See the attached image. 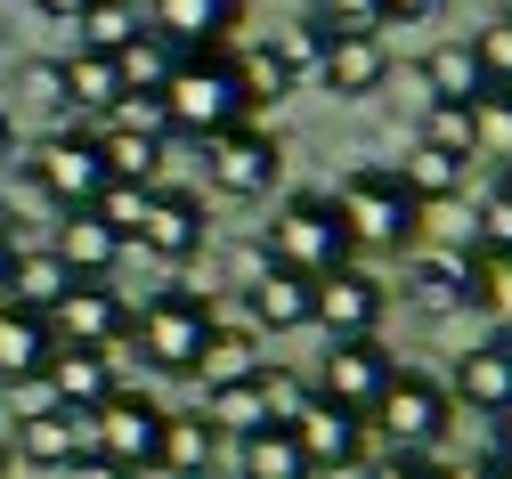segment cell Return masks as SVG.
<instances>
[{"label": "cell", "instance_id": "obj_1", "mask_svg": "<svg viewBox=\"0 0 512 479\" xmlns=\"http://www.w3.org/2000/svg\"><path fill=\"white\" fill-rule=\"evenodd\" d=\"M163 122H171V139H220V130L252 122L244 106V82H236V49H196V57H179L171 65V82H163Z\"/></svg>", "mask_w": 512, "mask_h": 479}, {"label": "cell", "instance_id": "obj_2", "mask_svg": "<svg viewBox=\"0 0 512 479\" xmlns=\"http://www.w3.org/2000/svg\"><path fill=\"white\" fill-rule=\"evenodd\" d=\"M25 155V187L49 203L57 220L66 212H98V195L114 187L106 179V155H98V130H82V122H49L33 147H17Z\"/></svg>", "mask_w": 512, "mask_h": 479}, {"label": "cell", "instance_id": "obj_3", "mask_svg": "<svg viewBox=\"0 0 512 479\" xmlns=\"http://www.w3.org/2000/svg\"><path fill=\"white\" fill-rule=\"evenodd\" d=\"M269 260L293 268V277H309V285L358 260V244H350V228H342V212H334V195H326V187H293V195H277Z\"/></svg>", "mask_w": 512, "mask_h": 479}, {"label": "cell", "instance_id": "obj_4", "mask_svg": "<svg viewBox=\"0 0 512 479\" xmlns=\"http://www.w3.org/2000/svg\"><path fill=\"white\" fill-rule=\"evenodd\" d=\"M334 212H342L350 244H374V252H415V236H423V212L407 203V187L382 163H366V171H350L334 187Z\"/></svg>", "mask_w": 512, "mask_h": 479}, {"label": "cell", "instance_id": "obj_5", "mask_svg": "<svg viewBox=\"0 0 512 479\" xmlns=\"http://www.w3.org/2000/svg\"><path fill=\"white\" fill-rule=\"evenodd\" d=\"M366 423L382 431V455H439L447 423H456V398H447V382H431V374H391V390L374 398Z\"/></svg>", "mask_w": 512, "mask_h": 479}, {"label": "cell", "instance_id": "obj_6", "mask_svg": "<svg viewBox=\"0 0 512 479\" xmlns=\"http://www.w3.org/2000/svg\"><path fill=\"white\" fill-rule=\"evenodd\" d=\"M204 333H212V293L171 285V293H155L147 309H131V341H139V358H147L155 374H196Z\"/></svg>", "mask_w": 512, "mask_h": 479}, {"label": "cell", "instance_id": "obj_7", "mask_svg": "<svg viewBox=\"0 0 512 479\" xmlns=\"http://www.w3.org/2000/svg\"><path fill=\"white\" fill-rule=\"evenodd\" d=\"M204 187L228 195V203H269V195L285 187V147H277V130L236 122V130H220V139H204Z\"/></svg>", "mask_w": 512, "mask_h": 479}, {"label": "cell", "instance_id": "obj_8", "mask_svg": "<svg viewBox=\"0 0 512 479\" xmlns=\"http://www.w3.org/2000/svg\"><path fill=\"white\" fill-rule=\"evenodd\" d=\"M163 415L171 406H155L147 390H131V382H114V398L90 415V455L98 463H114V471H155V439H163Z\"/></svg>", "mask_w": 512, "mask_h": 479}, {"label": "cell", "instance_id": "obj_9", "mask_svg": "<svg viewBox=\"0 0 512 479\" xmlns=\"http://www.w3.org/2000/svg\"><path fill=\"white\" fill-rule=\"evenodd\" d=\"M204 236H212V228H204V195H196V187H163V179L139 187V212H131V244H139V252H155V260L179 268V260L204 252Z\"/></svg>", "mask_w": 512, "mask_h": 479}, {"label": "cell", "instance_id": "obj_10", "mask_svg": "<svg viewBox=\"0 0 512 479\" xmlns=\"http://www.w3.org/2000/svg\"><path fill=\"white\" fill-rule=\"evenodd\" d=\"M391 374H399V358L382 350V333H358V341H334V350H326V366H317V398L366 423L374 398L391 390Z\"/></svg>", "mask_w": 512, "mask_h": 479}, {"label": "cell", "instance_id": "obj_11", "mask_svg": "<svg viewBox=\"0 0 512 479\" xmlns=\"http://www.w3.org/2000/svg\"><path fill=\"white\" fill-rule=\"evenodd\" d=\"M472 285H480V252H464V244H415L399 268V301L423 317L472 309Z\"/></svg>", "mask_w": 512, "mask_h": 479}, {"label": "cell", "instance_id": "obj_12", "mask_svg": "<svg viewBox=\"0 0 512 479\" xmlns=\"http://www.w3.org/2000/svg\"><path fill=\"white\" fill-rule=\"evenodd\" d=\"M293 447H301V463H309V479L326 471V479H342V471H366V423L358 415H342V406H326V398H301L293 406Z\"/></svg>", "mask_w": 512, "mask_h": 479}, {"label": "cell", "instance_id": "obj_13", "mask_svg": "<svg viewBox=\"0 0 512 479\" xmlns=\"http://www.w3.org/2000/svg\"><path fill=\"white\" fill-rule=\"evenodd\" d=\"M382 309H391V285L374 277V268H334V277H317V309H309V325H326L334 341H358V333H374L382 325Z\"/></svg>", "mask_w": 512, "mask_h": 479}, {"label": "cell", "instance_id": "obj_14", "mask_svg": "<svg viewBox=\"0 0 512 479\" xmlns=\"http://www.w3.org/2000/svg\"><path fill=\"white\" fill-rule=\"evenodd\" d=\"M147 33H163L179 57H196V49H228L244 33V0H147Z\"/></svg>", "mask_w": 512, "mask_h": 479}, {"label": "cell", "instance_id": "obj_15", "mask_svg": "<svg viewBox=\"0 0 512 479\" xmlns=\"http://www.w3.org/2000/svg\"><path fill=\"white\" fill-rule=\"evenodd\" d=\"M49 325H57V350H114V341H131V301L98 277H82Z\"/></svg>", "mask_w": 512, "mask_h": 479}, {"label": "cell", "instance_id": "obj_16", "mask_svg": "<svg viewBox=\"0 0 512 479\" xmlns=\"http://www.w3.org/2000/svg\"><path fill=\"white\" fill-rule=\"evenodd\" d=\"M382 82H391V49H382V33H326V57H317V90L326 98H374Z\"/></svg>", "mask_w": 512, "mask_h": 479}, {"label": "cell", "instance_id": "obj_17", "mask_svg": "<svg viewBox=\"0 0 512 479\" xmlns=\"http://www.w3.org/2000/svg\"><path fill=\"white\" fill-rule=\"evenodd\" d=\"M309 309H317V285L309 277H293V268H277V260L252 268V285H244V325L252 333H301Z\"/></svg>", "mask_w": 512, "mask_h": 479}, {"label": "cell", "instance_id": "obj_18", "mask_svg": "<svg viewBox=\"0 0 512 479\" xmlns=\"http://www.w3.org/2000/svg\"><path fill=\"white\" fill-rule=\"evenodd\" d=\"M447 398H464L472 415H488V423H504L512 415V341H472V350L456 358V382H447Z\"/></svg>", "mask_w": 512, "mask_h": 479}, {"label": "cell", "instance_id": "obj_19", "mask_svg": "<svg viewBox=\"0 0 512 479\" xmlns=\"http://www.w3.org/2000/svg\"><path fill=\"white\" fill-rule=\"evenodd\" d=\"M25 463H41V471H66V463H82L90 455V415H74V406H49V415H33V423H17V439H9Z\"/></svg>", "mask_w": 512, "mask_h": 479}, {"label": "cell", "instance_id": "obj_20", "mask_svg": "<svg viewBox=\"0 0 512 479\" xmlns=\"http://www.w3.org/2000/svg\"><path fill=\"white\" fill-rule=\"evenodd\" d=\"M49 252L66 260L74 277H98V285H106L114 268H122V252H131V244H122V236H114L98 212H66V220H57V236H49Z\"/></svg>", "mask_w": 512, "mask_h": 479}, {"label": "cell", "instance_id": "obj_21", "mask_svg": "<svg viewBox=\"0 0 512 479\" xmlns=\"http://www.w3.org/2000/svg\"><path fill=\"white\" fill-rule=\"evenodd\" d=\"M114 350H57L49 358V398L74 406V415H98V406L114 398Z\"/></svg>", "mask_w": 512, "mask_h": 479}, {"label": "cell", "instance_id": "obj_22", "mask_svg": "<svg viewBox=\"0 0 512 479\" xmlns=\"http://www.w3.org/2000/svg\"><path fill=\"white\" fill-rule=\"evenodd\" d=\"M212 463H220V431L204 423V406H187V415H163L155 471H171V479H212Z\"/></svg>", "mask_w": 512, "mask_h": 479}, {"label": "cell", "instance_id": "obj_23", "mask_svg": "<svg viewBox=\"0 0 512 479\" xmlns=\"http://www.w3.org/2000/svg\"><path fill=\"white\" fill-rule=\"evenodd\" d=\"M74 285H82V277H74V268L57 260L49 244H33V252L17 244V268H9V301H17V309H33V317H57Z\"/></svg>", "mask_w": 512, "mask_h": 479}, {"label": "cell", "instance_id": "obj_24", "mask_svg": "<svg viewBox=\"0 0 512 479\" xmlns=\"http://www.w3.org/2000/svg\"><path fill=\"white\" fill-rule=\"evenodd\" d=\"M57 358V325L17 309V301H0V382H17V374H49Z\"/></svg>", "mask_w": 512, "mask_h": 479}, {"label": "cell", "instance_id": "obj_25", "mask_svg": "<svg viewBox=\"0 0 512 479\" xmlns=\"http://www.w3.org/2000/svg\"><path fill=\"white\" fill-rule=\"evenodd\" d=\"M98 155H106V179L114 187H155L171 139L163 130H122V122H98Z\"/></svg>", "mask_w": 512, "mask_h": 479}, {"label": "cell", "instance_id": "obj_26", "mask_svg": "<svg viewBox=\"0 0 512 479\" xmlns=\"http://www.w3.org/2000/svg\"><path fill=\"white\" fill-rule=\"evenodd\" d=\"M399 187H407V203H415V212H431V203H456L464 195V179H472V163H456V155H439V147H407L399 155V171H391Z\"/></svg>", "mask_w": 512, "mask_h": 479}, {"label": "cell", "instance_id": "obj_27", "mask_svg": "<svg viewBox=\"0 0 512 479\" xmlns=\"http://www.w3.org/2000/svg\"><path fill=\"white\" fill-rule=\"evenodd\" d=\"M236 82H244V106H252V114H261V106H285V98L301 90V74H293L285 49H277V33L236 49Z\"/></svg>", "mask_w": 512, "mask_h": 479}, {"label": "cell", "instance_id": "obj_28", "mask_svg": "<svg viewBox=\"0 0 512 479\" xmlns=\"http://www.w3.org/2000/svg\"><path fill=\"white\" fill-rule=\"evenodd\" d=\"M261 366H269V358H261V333H252V325H220V317H212V333H204V358H196L204 390L244 382V374H261Z\"/></svg>", "mask_w": 512, "mask_h": 479}, {"label": "cell", "instance_id": "obj_29", "mask_svg": "<svg viewBox=\"0 0 512 479\" xmlns=\"http://www.w3.org/2000/svg\"><path fill=\"white\" fill-rule=\"evenodd\" d=\"M423 90H431L439 106H480V98H488L464 41H431V49H423Z\"/></svg>", "mask_w": 512, "mask_h": 479}, {"label": "cell", "instance_id": "obj_30", "mask_svg": "<svg viewBox=\"0 0 512 479\" xmlns=\"http://www.w3.org/2000/svg\"><path fill=\"white\" fill-rule=\"evenodd\" d=\"M236 479H309V463H301L285 423H261V431L236 439Z\"/></svg>", "mask_w": 512, "mask_h": 479}, {"label": "cell", "instance_id": "obj_31", "mask_svg": "<svg viewBox=\"0 0 512 479\" xmlns=\"http://www.w3.org/2000/svg\"><path fill=\"white\" fill-rule=\"evenodd\" d=\"M74 49H90V57H122L139 33H147V17H139V0H90V9L74 17Z\"/></svg>", "mask_w": 512, "mask_h": 479}, {"label": "cell", "instance_id": "obj_32", "mask_svg": "<svg viewBox=\"0 0 512 479\" xmlns=\"http://www.w3.org/2000/svg\"><path fill=\"white\" fill-rule=\"evenodd\" d=\"M423 147H439V155H456V163H480V106H439V98H423V130H415Z\"/></svg>", "mask_w": 512, "mask_h": 479}, {"label": "cell", "instance_id": "obj_33", "mask_svg": "<svg viewBox=\"0 0 512 479\" xmlns=\"http://www.w3.org/2000/svg\"><path fill=\"white\" fill-rule=\"evenodd\" d=\"M66 98H74V114H114L122 106V74H114V57H90V49H74L66 57Z\"/></svg>", "mask_w": 512, "mask_h": 479}, {"label": "cell", "instance_id": "obj_34", "mask_svg": "<svg viewBox=\"0 0 512 479\" xmlns=\"http://www.w3.org/2000/svg\"><path fill=\"white\" fill-rule=\"evenodd\" d=\"M171 65H179V49H171L163 33H139L131 49L114 57V74H122V98H163V82H171Z\"/></svg>", "mask_w": 512, "mask_h": 479}, {"label": "cell", "instance_id": "obj_35", "mask_svg": "<svg viewBox=\"0 0 512 479\" xmlns=\"http://www.w3.org/2000/svg\"><path fill=\"white\" fill-rule=\"evenodd\" d=\"M472 236H480V260H512V171H496L472 195Z\"/></svg>", "mask_w": 512, "mask_h": 479}, {"label": "cell", "instance_id": "obj_36", "mask_svg": "<svg viewBox=\"0 0 512 479\" xmlns=\"http://www.w3.org/2000/svg\"><path fill=\"white\" fill-rule=\"evenodd\" d=\"M464 49H472V65H480V90H488V98H512V9L488 17Z\"/></svg>", "mask_w": 512, "mask_h": 479}, {"label": "cell", "instance_id": "obj_37", "mask_svg": "<svg viewBox=\"0 0 512 479\" xmlns=\"http://www.w3.org/2000/svg\"><path fill=\"white\" fill-rule=\"evenodd\" d=\"M17 90H25L49 122H74V98H66V57H25V65H17Z\"/></svg>", "mask_w": 512, "mask_h": 479}, {"label": "cell", "instance_id": "obj_38", "mask_svg": "<svg viewBox=\"0 0 512 479\" xmlns=\"http://www.w3.org/2000/svg\"><path fill=\"white\" fill-rule=\"evenodd\" d=\"M472 309L496 325V341H512V260H480V285H472Z\"/></svg>", "mask_w": 512, "mask_h": 479}, {"label": "cell", "instance_id": "obj_39", "mask_svg": "<svg viewBox=\"0 0 512 479\" xmlns=\"http://www.w3.org/2000/svg\"><path fill=\"white\" fill-rule=\"evenodd\" d=\"M480 163L512 171V98H480Z\"/></svg>", "mask_w": 512, "mask_h": 479}, {"label": "cell", "instance_id": "obj_40", "mask_svg": "<svg viewBox=\"0 0 512 479\" xmlns=\"http://www.w3.org/2000/svg\"><path fill=\"white\" fill-rule=\"evenodd\" d=\"M277 49H285V65H293L301 82H317V57H326V25H309V17H301V25H285V33H277Z\"/></svg>", "mask_w": 512, "mask_h": 479}, {"label": "cell", "instance_id": "obj_41", "mask_svg": "<svg viewBox=\"0 0 512 479\" xmlns=\"http://www.w3.org/2000/svg\"><path fill=\"white\" fill-rule=\"evenodd\" d=\"M309 25H326V33H382L374 0H309Z\"/></svg>", "mask_w": 512, "mask_h": 479}, {"label": "cell", "instance_id": "obj_42", "mask_svg": "<svg viewBox=\"0 0 512 479\" xmlns=\"http://www.w3.org/2000/svg\"><path fill=\"white\" fill-rule=\"evenodd\" d=\"M0 406H9V423H33V415H49V374H17V382H0Z\"/></svg>", "mask_w": 512, "mask_h": 479}, {"label": "cell", "instance_id": "obj_43", "mask_svg": "<svg viewBox=\"0 0 512 479\" xmlns=\"http://www.w3.org/2000/svg\"><path fill=\"white\" fill-rule=\"evenodd\" d=\"M439 9H447V0H374V25H382V33H391V25L415 33V25H431Z\"/></svg>", "mask_w": 512, "mask_h": 479}, {"label": "cell", "instance_id": "obj_44", "mask_svg": "<svg viewBox=\"0 0 512 479\" xmlns=\"http://www.w3.org/2000/svg\"><path fill=\"white\" fill-rule=\"evenodd\" d=\"M366 479H447V471H439V455H374Z\"/></svg>", "mask_w": 512, "mask_h": 479}, {"label": "cell", "instance_id": "obj_45", "mask_svg": "<svg viewBox=\"0 0 512 479\" xmlns=\"http://www.w3.org/2000/svg\"><path fill=\"white\" fill-rule=\"evenodd\" d=\"M106 122H122V130H163V139H171V122H163V98H122Z\"/></svg>", "mask_w": 512, "mask_h": 479}, {"label": "cell", "instance_id": "obj_46", "mask_svg": "<svg viewBox=\"0 0 512 479\" xmlns=\"http://www.w3.org/2000/svg\"><path fill=\"white\" fill-rule=\"evenodd\" d=\"M439 471H447V479H512L496 455H464V463H439Z\"/></svg>", "mask_w": 512, "mask_h": 479}, {"label": "cell", "instance_id": "obj_47", "mask_svg": "<svg viewBox=\"0 0 512 479\" xmlns=\"http://www.w3.org/2000/svg\"><path fill=\"white\" fill-rule=\"evenodd\" d=\"M33 9H41V17H49V25H74V17H82V9H90V0H33Z\"/></svg>", "mask_w": 512, "mask_h": 479}, {"label": "cell", "instance_id": "obj_48", "mask_svg": "<svg viewBox=\"0 0 512 479\" xmlns=\"http://www.w3.org/2000/svg\"><path fill=\"white\" fill-rule=\"evenodd\" d=\"M66 479H131V471H114V463H98V455H82V463H66Z\"/></svg>", "mask_w": 512, "mask_h": 479}, {"label": "cell", "instance_id": "obj_49", "mask_svg": "<svg viewBox=\"0 0 512 479\" xmlns=\"http://www.w3.org/2000/svg\"><path fill=\"white\" fill-rule=\"evenodd\" d=\"M9 268H17V244H9V228H0V301H9Z\"/></svg>", "mask_w": 512, "mask_h": 479}, {"label": "cell", "instance_id": "obj_50", "mask_svg": "<svg viewBox=\"0 0 512 479\" xmlns=\"http://www.w3.org/2000/svg\"><path fill=\"white\" fill-rule=\"evenodd\" d=\"M9 163H17V122L0 114V171H9Z\"/></svg>", "mask_w": 512, "mask_h": 479}, {"label": "cell", "instance_id": "obj_51", "mask_svg": "<svg viewBox=\"0 0 512 479\" xmlns=\"http://www.w3.org/2000/svg\"><path fill=\"white\" fill-rule=\"evenodd\" d=\"M496 463H504V471H512V415H504V423H496Z\"/></svg>", "mask_w": 512, "mask_h": 479}, {"label": "cell", "instance_id": "obj_52", "mask_svg": "<svg viewBox=\"0 0 512 479\" xmlns=\"http://www.w3.org/2000/svg\"><path fill=\"white\" fill-rule=\"evenodd\" d=\"M0 479H9V431H0Z\"/></svg>", "mask_w": 512, "mask_h": 479}]
</instances>
